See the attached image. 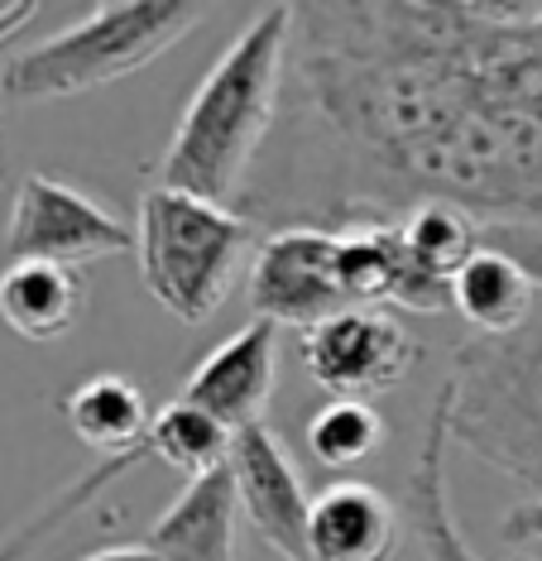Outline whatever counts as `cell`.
Returning <instances> with one entry per match:
<instances>
[{
  "instance_id": "1",
  "label": "cell",
  "mask_w": 542,
  "mask_h": 561,
  "mask_svg": "<svg viewBox=\"0 0 542 561\" xmlns=\"http://www.w3.org/2000/svg\"><path fill=\"white\" fill-rule=\"evenodd\" d=\"M279 125L240 193L279 231L437 202L481 236H542V5H293Z\"/></svg>"
},
{
  "instance_id": "2",
  "label": "cell",
  "mask_w": 542,
  "mask_h": 561,
  "mask_svg": "<svg viewBox=\"0 0 542 561\" xmlns=\"http://www.w3.org/2000/svg\"><path fill=\"white\" fill-rule=\"evenodd\" d=\"M289 39L293 5L260 10L230 39V48L212 62V72L183 106V121L159 163V187L216 202V207L240 202L283 116Z\"/></svg>"
},
{
  "instance_id": "3",
  "label": "cell",
  "mask_w": 542,
  "mask_h": 561,
  "mask_svg": "<svg viewBox=\"0 0 542 561\" xmlns=\"http://www.w3.org/2000/svg\"><path fill=\"white\" fill-rule=\"evenodd\" d=\"M437 408L447 413L451 446L542 500V302L509 336L456 346Z\"/></svg>"
},
{
  "instance_id": "4",
  "label": "cell",
  "mask_w": 542,
  "mask_h": 561,
  "mask_svg": "<svg viewBox=\"0 0 542 561\" xmlns=\"http://www.w3.org/2000/svg\"><path fill=\"white\" fill-rule=\"evenodd\" d=\"M206 10L212 5H188V0L92 5V15L77 20L72 30H63L34 48H20L0 68V92H5V101L30 106V101H63L111 87L139 68H149L173 44H183L206 20Z\"/></svg>"
},
{
  "instance_id": "5",
  "label": "cell",
  "mask_w": 542,
  "mask_h": 561,
  "mask_svg": "<svg viewBox=\"0 0 542 561\" xmlns=\"http://www.w3.org/2000/svg\"><path fill=\"white\" fill-rule=\"evenodd\" d=\"M250 240L255 226L236 207H216L159 183L139 197V278L149 298L183 327L206 322L226 302Z\"/></svg>"
},
{
  "instance_id": "6",
  "label": "cell",
  "mask_w": 542,
  "mask_h": 561,
  "mask_svg": "<svg viewBox=\"0 0 542 561\" xmlns=\"http://www.w3.org/2000/svg\"><path fill=\"white\" fill-rule=\"evenodd\" d=\"M346 288L341 231L327 226H283L264 236L250 260V312L269 327H303L313 331L331 317L351 312Z\"/></svg>"
},
{
  "instance_id": "7",
  "label": "cell",
  "mask_w": 542,
  "mask_h": 561,
  "mask_svg": "<svg viewBox=\"0 0 542 561\" xmlns=\"http://www.w3.org/2000/svg\"><path fill=\"white\" fill-rule=\"evenodd\" d=\"M135 250V231L111 216L97 197L77 193L72 183L48 173H30L15 187L5 221V254L10 260H44L63 270H82L97 260Z\"/></svg>"
},
{
  "instance_id": "8",
  "label": "cell",
  "mask_w": 542,
  "mask_h": 561,
  "mask_svg": "<svg viewBox=\"0 0 542 561\" xmlns=\"http://www.w3.org/2000/svg\"><path fill=\"white\" fill-rule=\"evenodd\" d=\"M303 369L331 399H365L394 389L418 365V336L389 308H351L331 322L303 331Z\"/></svg>"
},
{
  "instance_id": "9",
  "label": "cell",
  "mask_w": 542,
  "mask_h": 561,
  "mask_svg": "<svg viewBox=\"0 0 542 561\" xmlns=\"http://www.w3.org/2000/svg\"><path fill=\"white\" fill-rule=\"evenodd\" d=\"M230 484H236V504L250 518V528L274 547L283 561H307V518H313V500L303 490V476L283 442L260 427H245L230 442Z\"/></svg>"
},
{
  "instance_id": "10",
  "label": "cell",
  "mask_w": 542,
  "mask_h": 561,
  "mask_svg": "<svg viewBox=\"0 0 542 561\" xmlns=\"http://www.w3.org/2000/svg\"><path fill=\"white\" fill-rule=\"evenodd\" d=\"M274 375H279V327L269 322H245L236 336L216 341L197 360V369L183 379L178 399L197 403L216 423L230 432L260 427L264 408L274 399Z\"/></svg>"
},
{
  "instance_id": "11",
  "label": "cell",
  "mask_w": 542,
  "mask_h": 561,
  "mask_svg": "<svg viewBox=\"0 0 542 561\" xmlns=\"http://www.w3.org/2000/svg\"><path fill=\"white\" fill-rule=\"evenodd\" d=\"M404 542V518L365 480H337L313 500L307 561H394Z\"/></svg>"
},
{
  "instance_id": "12",
  "label": "cell",
  "mask_w": 542,
  "mask_h": 561,
  "mask_svg": "<svg viewBox=\"0 0 542 561\" xmlns=\"http://www.w3.org/2000/svg\"><path fill=\"white\" fill-rule=\"evenodd\" d=\"M236 508L230 470L188 480L183 494L149 528L145 547L159 561H236Z\"/></svg>"
},
{
  "instance_id": "13",
  "label": "cell",
  "mask_w": 542,
  "mask_h": 561,
  "mask_svg": "<svg viewBox=\"0 0 542 561\" xmlns=\"http://www.w3.org/2000/svg\"><path fill=\"white\" fill-rule=\"evenodd\" d=\"M87 284L82 270L44 260H10L0 270V322L34 346H54L82 322Z\"/></svg>"
},
{
  "instance_id": "14",
  "label": "cell",
  "mask_w": 542,
  "mask_h": 561,
  "mask_svg": "<svg viewBox=\"0 0 542 561\" xmlns=\"http://www.w3.org/2000/svg\"><path fill=\"white\" fill-rule=\"evenodd\" d=\"M542 302V288L513 254L495 245H475V254L451 278V312L475 336H509Z\"/></svg>"
},
{
  "instance_id": "15",
  "label": "cell",
  "mask_w": 542,
  "mask_h": 561,
  "mask_svg": "<svg viewBox=\"0 0 542 561\" xmlns=\"http://www.w3.org/2000/svg\"><path fill=\"white\" fill-rule=\"evenodd\" d=\"M447 456H451V427L447 413L432 403L428 432H422L418 461L408 470V523L413 538L422 547V561H481L471 538L461 533L456 514H451V476H447Z\"/></svg>"
},
{
  "instance_id": "16",
  "label": "cell",
  "mask_w": 542,
  "mask_h": 561,
  "mask_svg": "<svg viewBox=\"0 0 542 561\" xmlns=\"http://www.w3.org/2000/svg\"><path fill=\"white\" fill-rule=\"evenodd\" d=\"M63 417H68L72 437L101 456L139 451L149 437V423H154L145 393H139V385L125 375L82 379V385L63 399Z\"/></svg>"
},
{
  "instance_id": "17",
  "label": "cell",
  "mask_w": 542,
  "mask_h": 561,
  "mask_svg": "<svg viewBox=\"0 0 542 561\" xmlns=\"http://www.w3.org/2000/svg\"><path fill=\"white\" fill-rule=\"evenodd\" d=\"M230 442H236V432H230L226 423H216L212 413H202V408L188 403V399H173L169 408H159L154 423H149V437H145L154 461L183 470L188 480L226 470Z\"/></svg>"
},
{
  "instance_id": "18",
  "label": "cell",
  "mask_w": 542,
  "mask_h": 561,
  "mask_svg": "<svg viewBox=\"0 0 542 561\" xmlns=\"http://www.w3.org/2000/svg\"><path fill=\"white\" fill-rule=\"evenodd\" d=\"M139 461H149V446H139V451H125V456H101L92 470H82V476H77L72 484H63L54 500H44L30 518L15 523V528H10L5 538H0V561H24L44 538H54L63 523L82 514V508L92 504L97 494H106L121 476H131Z\"/></svg>"
},
{
  "instance_id": "19",
  "label": "cell",
  "mask_w": 542,
  "mask_h": 561,
  "mask_svg": "<svg viewBox=\"0 0 542 561\" xmlns=\"http://www.w3.org/2000/svg\"><path fill=\"white\" fill-rule=\"evenodd\" d=\"M389 427L365 399H327L307 423V451L327 470H351L384 446Z\"/></svg>"
},
{
  "instance_id": "20",
  "label": "cell",
  "mask_w": 542,
  "mask_h": 561,
  "mask_svg": "<svg viewBox=\"0 0 542 561\" xmlns=\"http://www.w3.org/2000/svg\"><path fill=\"white\" fill-rule=\"evenodd\" d=\"M505 542H513V547H533V542H542V500H528V504H519L513 514L505 518Z\"/></svg>"
},
{
  "instance_id": "21",
  "label": "cell",
  "mask_w": 542,
  "mask_h": 561,
  "mask_svg": "<svg viewBox=\"0 0 542 561\" xmlns=\"http://www.w3.org/2000/svg\"><path fill=\"white\" fill-rule=\"evenodd\" d=\"M34 0H0V44L10 39V34H20L24 24L34 20Z\"/></svg>"
},
{
  "instance_id": "22",
  "label": "cell",
  "mask_w": 542,
  "mask_h": 561,
  "mask_svg": "<svg viewBox=\"0 0 542 561\" xmlns=\"http://www.w3.org/2000/svg\"><path fill=\"white\" fill-rule=\"evenodd\" d=\"M82 561H159V557H154L145 542H121V547H101V552L82 557Z\"/></svg>"
},
{
  "instance_id": "23",
  "label": "cell",
  "mask_w": 542,
  "mask_h": 561,
  "mask_svg": "<svg viewBox=\"0 0 542 561\" xmlns=\"http://www.w3.org/2000/svg\"><path fill=\"white\" fill-rule=\"evenodd\" d=\"M0 183H5V139H0Z\"/></svg>"
}]
</instances>
